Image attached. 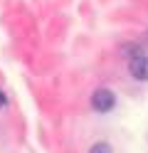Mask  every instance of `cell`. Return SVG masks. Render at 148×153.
Returning a JSON list of instances; mask_svg holds the SVG:
<instances>
[{"mask_svg": "<svg viewBox=\"0 0 148 153\" xmlns=\"http://www.w3.org/2000/svg\"><path fill=\"white\" fill-rule=\"evenodd\" d=\"M89 153H114V151H111V146H109V143L101 141V143H94V146L89 148Z\"/></svg>", "mask_w": 148, "mask_h": 153, "instance_id": "3957f363", "label": "cell"}, {"mask_svg": "<svg viewBox=\"0 0 148 153\" xmlns=\"http://www.w3.org/2000/svg\"><path fill=\"white\" fill-rule=\"evenodd\" d=\"M0 106H5V97H3V91H0Z\"/></svg>", "mask_w": 148, "mask_h": 153, "instance_id": "277c9868", "label": "cell"}, {"mask_svg": "<svg viewBox=\"0 0 148 153\" xmlns=\"http://www.w3.org/2000/svg\"><path fill=\"white\" fill-rule=\"evenodd\" d=\"M128 72H131V76H136L138 82H146L148 79V57L146 54L133 57V59L128 62Z\"/></svg>", "mask_w": 148, "mask_h": 153, "instance_id": "7a4b0ae2", "label": "cell"}, {"mask_svg": "<svg viewBox=\"0 0 148 153\" xmlns=\"http://www.w3.org/2000/svg\"><path fill=\"white\" fill-rule=\"evenodd\" d=\"M114 104H116V97H114V91H109V89H96L94 97H91V106H94L99 114L111 111Z\"/></svg>", "mask_w": 148, "mask_h": 153, "instance_id": "6da1fadb", "label": "cell"}]
</instances>
